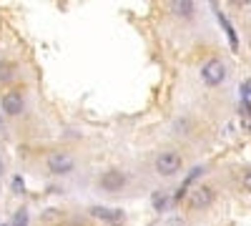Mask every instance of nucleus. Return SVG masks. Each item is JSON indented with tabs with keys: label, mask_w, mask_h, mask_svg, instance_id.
<instances>
[{
	"label": "nucleus",
	"mask_w": 251,
	"mask_h": 226,
	"mask_svg": "<svg viewBox=\"0 0 251 226\" xmlns=\"http://www.w3.org/2000/svg\"><path fill=\"white\" fill-rule=\"evenodd\" d=\"M216 15H219V23H221V28L228 33V40H231V48H234V50H239V40H236V33H234V28H231V25H228L226 15H224L219 8H216Z\"/></svg>",
	"instance_id": "nucleus-9"
},
{
	"label": "nucleus",
	"mask_w": 251,
	"mask_h": 226,
	"mask_svg": "<svg viewBox=\"0 0 251 226\" xmlns=\"http://www.w3.org/2000/svg\"><path fill=\"white\" fill-rule=\"evenodd\" d=\"M23 96L20 93H8V96H3V111L8 113V116H18V113H23Z\"/></svg>",
	"instance_id": "nucleus-7"
},
{
	"label": "nucleus",
	"mask_w": 251,
	"mask_h": 226,
	"mask_svg": "<svg viewBox=\"0 0 251 226\" xmlns=\"http://www.w3.org/2000/svg\"><path fill=\"white\" fill-rule=\"evenodd\" d=\"M161 226H186V221H183V216H169Z\"/></svg>",
	"instance_id": "nucleus-14"
},
{
	"label": "nucleus",
	"mask_w": 251,
	"mask_h": 226,
	"mask_svg": "<svg viewBox=\"0 0 251 226\" xmlns=\"http://www.w3.org/2000/svg\"><path fill=\"white\" fill-rule=\"evenodd\" d=\"M241 186H244L246 191H251V169H249V171L241 176Z\"/></svg>",
	"instance_id": "nucleus-15"
},
{
	"label": "nucleus",
	"mask_w": 251,
	"mask_h": 226,
	"mask_svg": "<svg viewBox=\"0 0 251 226\" xmlns=\"http://www.w3.org/2000/svg\"><path fill=\"white\" fill-rule=\"evenodd\" d=\"M0 128H3V118H0Z\"/></svg>",
	"instance_id": "nucleus-18"
},
{
	"label": "nucleus",
	"mask_w": 251,
	"mask_h": 226,
	"mask_svg": "<svg viewBox=\"0 0 251 226\" xmlns=\"http://www.w3.org/2000/svg\"><path fill=\"white\" fill-rule=\"evenodd\" d=\"M214 201H216V191L211 186H206V183H199L191 191V196H188V206L191 209H208Z\"/></svg>",
	"instance_id": "nucleus-5"
},
{
	"label": "nucleus",
	"mask_w": 251,
	"mask_h": 226,
	"mask_svg": "<svg viewBox=\"0 0 251 226\" xmlns=\"http://www.w3.org/2000/svg\"><path fill=\"white\" fill-rule=\"evenodd\" d=\"M40 219H43L46 224H60L63 211H60V209H46L43 214H40Z\"/></svg>",
	"instance_id": "nucleus-11"
},
{
	"label": "nucleus",
	"mask_w": 251,
	"mask_h": 226,
	"mask_svg": "<svg viewBox=\"0 0 251 226\" xmlns=\"http://www.w3.org/2000/svg\"><path fill=\"white\" fill-rule=\"evenodd\" d=\"M244 93L251 96V80H246V83H244Z\"/></svg>",
	"instance_id": "nucleus-17"
},
{
	"label": "nucleus",
	"mask_w": 251,
	"mask_h": 226,
	"mask_svg": "<svg viewBox=\"0 0 251 226\" xmlns=\"http://www.w3.org/2000/svg\"><path fill=\"white\" fill-rule=\"evenodd\" d=\"M88 214L93 219H98L100 224H108V226H123L126 224V214L121 209H111V206H91Z\"/></svg>",
	"instance_id": "nucleus-4"
},
{
	"label": "nucleus",
	"mask_w": 251,
	"mask_h": 226,
	"mask_svg": "<svg viewBox=\"0 0 251 226\" xmlns=\"http://www.w3.org/2000/svg\"><path fill=\"white\" fill-rule=\"evenodd\" d=\"M13 75H15V63L0 60V83H3V80H13Z\"/></svg>",
	"instance_id": "nucleus-10"
},
{
	"label": "nucleus",
	"mask_w": 251,
	"mask_h": 226,
	"mask_svg": "<svg viewBox=\"0 0 251 226\" xmlns=\"http://www.w3.org/2000/svg\"><path fill=\"white\" fill-rule=\"evenodd\" d=\"M224 78H226V63L221 58H208L206 63L201 66V80L206 86L216 88V86L224 83Z\"/></svg>",
	"instance_id": "nucleus-2"
},
{
	"label": "nucleus",
	"mask_w": 251,
	"mask_h": 226,
	"mask_svg": "<svg viewBox=\"0 0 251 226\" xmlns=\"http://www.w3.org/2000/svg\"><path fill=\"white\" fill-rule=\"evenodd\" d=\"M13 226H28V209L23 206L18 214H15V219H13Z\"/></svg>",
	"instance_id": "nucleus-12"
},
{
	"label": "nucleus",
	"mask_w": 251,
	"mask_h": 226,
	"mask_svg": "<svg viewBox=\"0 0 251 226\" xmlns=\"http://www.w3.org/2000/svg\"><path fill=\"white\" fill-rule=\"evenodd\" d=\"M151 203H153V209H156V211H166V209L171 206V196L166 194V191H153Z\"/></svg>",
	"instance_id": "nucleus-8"
},
{
	"label": "nucleus",
	"mask_w": 251,
	"mask_h": 226,
	"mask_svg": "<svg viewBox=\"0 0 251 226\" xmlns=\"http://www.w3.org/2000/svg\"><path fill=\"white\" fill-rule=\"evenodd\" d=\"M46 163H48V171H50V174H71V171L75 169L73 156L63 153V151H53V153L46 158Z\"/></svg>",
	"instance_id": "nucleus-6"
},
{
	"label": "nucleus",
	"mask_w": 251,
	"mask_h": 226,
	"mask_svg": "<svg viewBox=\"0 0 251 226\" xmlns=\"http://www.w3.org/2000/svg\"><path fill=\"white\" fill-rule=\"evenodd\" d=\"M126 183H128V176L121 169H108L98 176V189L106 194H118L121 189H126Z\"/></svg>",
	"instance_id": "nucleus-3"
},
{
	"label": "nucleus",
	"mask_w": 251,
	"mask_h": 226,
	"mask_svg": "<svg viewBox=\"0 0 251 226\" xmlns=\"http://www.w3.org/2000/svg\"><path fill=\"white\" fill-rule=\"evenodd\" d=\"M174 10H176L178 15H191L194 5H191V3H174Z\"/></svg>",
	"instance_id": "nucleus-13"
},
{
	"label": "nucleus",
	"mask_w": 251,
	"mask_h": 226,
	"mask_svg": "<svg viewBox=\"0 0 251 226\" xmlns=\"http://www.w3.org/2000/svg\"><path fill=\"white\" fill-rule=\"evenodd\" d=\"M13 183H15V191L23 189V178H20V176H15V178H13Z\"/></svg>",
	"instance_id": "nucleus-16"
},
{
	"label": "nucleus",
	"mask_w": 251,
	"mask_h": 226,
	"mask_svg": "<svg viewBox=\"0 0 251 226\" xmlns=\"http://www.w3.org/2000/svg\"><path fill=\"white\" fill-rule=\"evenodd\" d=\"M183 166V156L178 151H161L153 161V169L158 176H176Z\"/></svg>",
	"instance_id": "nucleus-1"
}]
</instances>
